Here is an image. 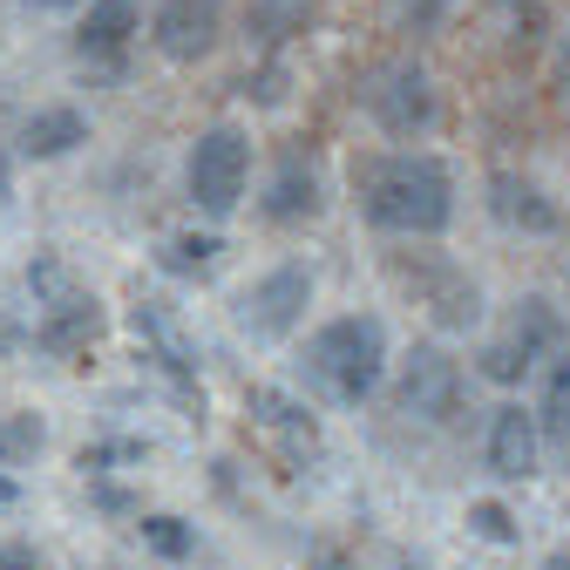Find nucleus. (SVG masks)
Returning <instances> with one entry per match:
<instances>
[{"label": "nucleus", "mask_w": 570, "mask_h": 570, "mask_svg": "<svg viewBox=\"0 0 570 570\" xmlns=\"http://www.w3.org/2000/svg\"><path fill=\"white\" fill-rule=\"evenodd\" d=\"M361 218L387 238H442L455 225V170L435 150H381L353 170Z\"/></svg>", "instance_id": "nucleus-1"}, {"label": "nucleus", "mask_w": 570, "mask_h": 570, "mask_svg": "<svg viewBox=\"0 0 570 570\" xmlns=\"http://www.w3.org/2000/svg\"><path fill=\"white\" fill-rule=\"evenodd\" d=\"M306 374L340 401L361 407L381 381H387V326L374 313H340L306 340Z\"/></svg>", "instance_id": "nucleus-2"}, {"label": "nucleus", "mask_w": 570, "mask_h": 570, "mask_svg": "<svg viewBox=\"0 0 570 570\" xmlns=\"http://www.w3.org/2000/svg\"><path fill=\"white\" fill-rule=\"evenodd\" d=\"M353 102H361V116L394 142H414V136H428L442 122V89L428 76V61H414V55L374 61L367 76L353 82Z\"/></svg>", "instance_id": "nucleus-3"}, {"label": "nucleus", "mask_w": 570, "mask_h": 570, "mask_svg": "<svg viewBox=\"0 0 570 570\" xmlns=\"http://www.w3.org/2000/svg\"><path fill=\"white\" fill-rule=\"evenodd\" d=\"M563 333H570V326H563V306L543 299V293H523V299L503 313V326L482 340L475 367H482V381H495V387H517V381H530L550 353L563 346Z\"/></svg>", "instance_id": "nucleus-4"}, {"label": "nucleus", "mask_w": 570, "mask_h": 570, "mask_svg": "<svg viewBox=\"0 0 570 570\" xmlns=\"http://www.w3.org/2000/svg\"><path fill=\"white\" fill-rule=\"evenodd\" d=\"M28 293H35V306H41L35 340H41L48 353L76 361V353H89V346L102 340V299H96L55 252H41V258L28 265Z\"/></svg>", "instance_id": "nucleus-5"}, {"label": "nucleus", "mask_w": 570, "mask_h": 570, "mask_svg": "<svg viewBox=\"0 0 570 570\" xmlns=\"http://www.w3.org/2000/svg\"><path fill=\"white\" fill-rule=\"evenodd\" d=\"M245 184H252V136L238 122L197 129L190 157H184V197L204 210V218H232L245 204Z\"/></svg>", "instance_id": "nucleus-6"}, {"label": "nucleus", "mask_w": 570, "mask_h": 570, "mask_svg": "<svg viewBox=\"0 0 570 570\" xmlns=\"http://www.w3.org/2000/svg\"><path fill=\"white\" fill-rule=\"evenodd\" d=\"M306 306H313V272L306 265H272L265 278H252L238 293V326L252 340H285V333H299Z\"/></svg>", "instance_id": "nucleus-7"}, {"label": "nucleus", "mask_w": 570, "mask_h": 570, "mask_svg": "<svg viewBox=\"0 0 570 570\" xmlns=\"http://www.w3.org/2000/svg\"><path fill=\"white\" fill-rule=\"evenodd\" d=\"M258 210H265V225H313L326 210V170H320V157L306 150V142H285L278 150Z\"/></svg>", "instance_id": "nucleus-8"}, {"label": "nucleus", "mask_w": 570, "mask_h": 570, "mask_svg": "<svg viewBox=\"0 0 570 570\" xmlns=\"http://www.w3.org/2000/svg\"><path fill=\"white\" fill-rule=\"evenodd\" d=\"M225 41V0H157L150 14V48L177 68H197Z\"/></svg>", "instance_id": "nucleus-9"}, {"label": "nucleus", "mask_w": 570, "mask_h": 570, "mask_svg": "<svg viewBox=\"0 0 570 570\" xmlns=\"http://www.w3.org/2000/svg\"><path fill=\"white\" fill-rule=\"evenodd\" d=\"M489 218L503 225V232H523V238H557L563 232V204L537 184V177H523V170H489Z\"/></svg>", "instance_id": "nucleus-10"}, {"label": "nucleus", "mask_w": 570, "mask_h": 570, "mask_svg": "<svg viewBox=\"0 0 570 570\" xmlns=\"http://www.w3.org/2000/svg\"><path fill=\"white\" fill-rule=\"evenodd\" d=\"M455 394H462V367L449 361L442 346H414L407 361H401L394 401H401L407 421H449L455 414Z\"/></svg>", "instance_id": "nucleus-11"}, {"label": "nucleus", "mask_w": 570, "mask_h": 570, "mask_svg": "<svg viewBox=\"0 0 570 570\" xmlns=\"http://www.w3.org/2000/svg\"><path fill=\"white\" fill-rule=\"evenodd\" d=\"M136 35H142V0H82L76 55L89 68H122V55H129Z\"/></svg>", "instance_id": "nucleus-12"}, {"label": "nucleus", "mask_w": 570, "mask_h": 570, "mask_svg": "<svg viewBox=\"0 0 570 570\" xmlns=\"http://www.w3.org/2000/svg\"><path fill=\"white\" fill-rule=\"evenodd\" d=\"M543 462V435H537V414L523 401H503L489 414V475L495 482H530Z\"/></svg>", "instance_id": "nucleus-13"}, {"label": "nucleus", "mask_w": 570, "mask_h": 570, "mask_svg": "<svg viewBox=\"0 0 570 570\" xmlns=\"http://www.w3.org/2000/svg\"><path fill=\"white\" fill-rule=\"evenodd\" d=\"M245 407H252V421L278 442V455L293 462V469L320 455V421H313L293 394H278V387H252V401H245Z\"/></svg>", "instance_id": "nucleus-14"}, {"label": "nucleus", "mask_w": 570, "mask_h": 570, "mask_svg": "<svg viewBox=\"0 0 570 570\" xmlns=\"http://www.w3.org/2000/svg\"><path fill=\"white\" fill-rule=\"evenodd\" d=\"M82 142H89V116L68 109V102H48V109H35V116L14 129V157L55 164V157H68V150H82Z\"/></svg>", "instance_id": "nucleus-15"}, {"label": "nucleus", "mask_w": 570, "mask_h": 570, "mask_svg": "<svg viewBox=\"0 0 570 570\" xmlns=\"http://www.w3.org/2000/svg\"><path fill=\"white\" fill-rule=\"evenodd\" d=\"M320 14V0H252L245 8V41L252 55H285Z\"/></svg>", "instance_id": "nucleus-16"}, {"label": "nucleus", "mask_w": 570, "mask_h": 570, "mask_svg": "<svg viewBox=\"0 0 570 570\" xmlns=\"http://www.w3.org/2000/svg\"><path fill=\"white\" fill-rule=\"evenodd\" d=\"M129 326H136V340L157 353V367L177 381V387H190V346H184V333H177V320L164 313V306H136L129 313Z\"/></svg>", "instance_id": "nucleus-17"}, {"label": "nucleus", "mask_w": 570, "mask_h": 570, "mask_svg": "<svg viewBox=\"0 0 570 570\" xmlns=\"http://www.w3.org/2000/svg\"><path fill=\"white\" fill-rule=\"evenodd\" d=\"M218 252H225V238H210V232H177V238H164L157 265L177 272V278H197V272L218 265Z\"/></svg>", "instance_id": "nucleus-18"}, {"label": "nucleus", "mask_w": 570, "mask_h": 570, "mask_svg": "<svg viewBox=\"0 0 570 570\" xmlns=\"http://www.w3.org/2000/svg\"><path fill=\"white\" fill-rule=\"evenodd\" d=\"M543 35H550L543 0H503V48H510V55H537Z\"/></svg>", "instance_id": "nucleus-19"}, {"label": "nucleus", "mask_w": 570, "mask_h": 570, "mask_svg": "<svg viewBox=\"0 0 570 570\" xmlns=\"http://www.w3.org/2000/svg\"><path fill=\"white\" fill-rule=\"evenodd\" d=\"M442 21H449V0H387V28L394 35L421 41V35H435Z\"/></svg>", "instance_id": "nucleus-20"}, {"label": "nucleus", "mask_w": 570, "mask_h": 570, "mask_svg": "<svg viewBox=\"0 0 570 570\" xmlns=\"http://www.w3.org/2000/svg\"><path fill=\"white\" fill-rule=\"evenodd\" d=\"M469 530H475L482 543H503V550L523 537V530H517V517H510L503 503H469Z\"/></svg>", "instance_id": "nucleus-21"}, {"label": "nucleus", "mask_w": 570, "mask_h": 570, "mask_svg": "<svg viewBox=\"0 0 570 570\" xmlns=\"http://www.w3.org/2000/svg\"><path fill=\"white\" fill-rule=\"evenodd\" d=\"M142 543H150L157 557H170V563L190 557V530H184L177 517H142Z\"/></svg>", "instance_id": "nucleus-22"}, {"label": "nucleus", "mask_w": 570, "mask_h": 570, "mask_svg": "<svg viewBox=\"0 0 570 570\" xmlns=\"http://www.w3.org/2000/svg\"><path fill=\"white\" fill-rule=\"evenodd\" d=\"M550 361H557V367H550V394H543V401H563V407H570V346H557Z\"/></svg>", "instance_id": "nucleus-23"}, {"label": "nucleus", "mask_w": 570, "mask_h": 570, "mask_svg": "<svg viewBox=\"0 0 570 570\" xmlns=\"http://www.w3.org/2000/svg\"><path fill=\"white\" fill-rule=\"evenodd\" d=\"M8 197H14V142L0 136V204H8Z\"/></svg>", "instance_id": "nucleus-24"}, {"label": "nucleus", "mask_w": 570, "mask_h": 570, "mask_svg": "<svg viewBox=\"0 0 570 570\" xmlns=\"http://www.w3.org/2000/svg\"><path fill=\"white\" fill-rule=\"evenodd\" d=\"M0 570H41V563H35V550H21V543H8V550H0Z\"/></svg>", "instance_id": "nucleus-25"}, {"label": "nucleus", "mask_w": 570, "mask_h": 570, "mask_svg": "<svg viewBox=\"0 0 570 570\" xmlns=\"http://www.w3.org/2000/svg\"><path fill=\"white\" fill-rule=\"evenodd\" d=\"M557 82H563V96H570V28H563V41H557Z\"/></svg>", "instance_id": "nucleus-26"}, {"label": "nucleus", "mask_w": 570, "mask_h": 570, "mask_svg": "<svg viewBox=\"0 0 570 570\" xmlns=\"http://www.w3.org/2000/svg\"><path fill=\"white\" fill-rule=\"evenodd\" d=\"M28 8H48V14H61V8H82V0H28Z\"/></svg>", "instance_id": "nucleus-27"}, {"label": "nucleus", "mask_w": 570, "mask_h": 570, "mask_svg": "<svg viewBox=\"0 0 570 570\" xmlns=\"http://www.w3.org/2000/svg\"><path fill=\"white\" fill-rule=\"evenodd\" d=\"M0 503H14V482H0Z\"/></svg>", "instance_id": "nucleus-28"}, {"label": "nucleus", "mask_w": 570, "mask_h": 570, "mask_svg": "<svg viewBox=\"0 0 570 570\" xmlns=\"http://www.w3.org/2000/svg\"><path fill=\"white\" fill-rule=\"evenodd\" d=\"M0 462H8V428H0Z\"/></svg>", "instance_id": "nucleus-29"}]
</instances>
